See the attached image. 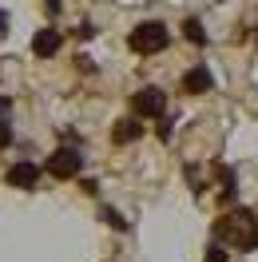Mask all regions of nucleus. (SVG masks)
I'll list each match as a JSON object with an SVG mask.
<instances>
[{
  "label": "nucleus",
  "instance_id": "1a4fd4ad",
  "mask_svg": "<svg viewBox=\"0 0 258 262\" xmlns=\"http://www.w3.org/2000/svg\"><path fill=\"white\" fill-rule=\"evenodd\" d=\"M99 219H103L107 227H115V230H131V223H127L119 211H115V207H103V211H99Z\"/></svg>",
  "mask_w": 258,
  "mask_h": 262
},
{
  "label": "nucleus",
  "instance_id": "9b49d317",
  "mask_svg": "<svg viewBox=\"0 0 258 262\" xmlns=\"http://www.w3.org/2000/svg\"><path fill=\"white\" fill-rule=\"evenodd\" d=\"M207 262H226V250H223V243H210V246H207Z\"/></svg>",
  "mask_w": 258,
  "mask_h": 262
},
{
  "label": "nucleus",
  "instance_id": "0eeeda50",
  "mask_svg": "<svg viewBox=\"0 0 258 262\" xmlns=\"http://www.w3.org/2000/svg\"><path fill=\"white\" fill-rule=\"evenodd\" d=\"M60 44H64V36L56 32V28H40V32L32 36V52L40 56V60L56 56V52H60Z\"/></svg>",
  "mask_w": 258,
  "mask_h": 262
},
{
  "label": "nucleus",
  "instance_id": "423d86ee",
  "mask_svg": "<svg viewBox=\"0 0 258 262\" xmlns=\"http://www.w3.org/2000/svg\"><path fill=\"white\" fill-rule=\"evenodd\" d=\"M210 88H214V76H210L207 64H195L191 72H183V92H187V96H203Z\"/></svg>",
  "mask_w": 258,
  "mask_h": 262
},
{
  "label": "nucleus",
  "instance_id": "ddd939ff",
  "mask_svg": "<svg viewBox=\"0 0 258 262\" xmlns=\"http://www.w3.org/2000/svg\"><path fill=\"white\" fill-rule=\"evenodd\" d=\"M76 36H80V40H92V36H96V24H80V28H76Z\"/></svg>",
  "mask_w": 258,
  "mask_h": 262
},
{
  "label": "nucleus",
  "instance_id": "f8f14e48",
  "mask_svg": "<svg viewBox=\"0 0 258 262\" xmlns=\"http://www.w3.org/2000/svg\"><path fill=\"white\" fill-rule=\"evenodd\" d=\"M8 143H12V123L0 119V147H8Z\"/></svg>",
  "mask_w": 258,
  "mask_h": 262
},
{
  "label": "nucleus",
  "instance_id": "4468645a",
  "mask_svg": "<svg viewBox=\"0 0 258 262\" xmlns=\"http://www.w3.org/2000/svg\"><path fill=\"white\" fill-rule=\"evenodd\" d=\"M159 139H171V119H163V115H159Z\"/></svg>",
  "mask_w": 258,
  "mask_h": 262
},
{
  "label": "nucleus",
  "instance_id": "9d476101",
  "mask_svg": "<svg viewBox=\"0 0 258 262\" xmlns=\"http://www.w3.org/2000/svg\"><path fill=\"white\" fill-rule=\"evenodd\" d=\"M183 36H187L191 44H207V28H203L199 20H187V24H183Z\"/></svg>",
  "mask_w": 258,
  "mask_h": 262
},
{
  "label": "nucleus",
  "instance_id": "dca6fc26",
  "mask_svg": "<svg viewBox=\"0 0 258 262\" xmlns=\"http://www.w3.org/2000/svg\"><path fill=\"white\" fill-rule=\"evenodd\" d=\"M8 36V12H0V40Z\"/></svg>",
  "mask_w": 258,
  "mask_h": 262
},
{
  "label": "nucleus",
  "instance_id": "f257e3e1",
  "mask_svg": "<svg viewBox=\"0 0 258 262\" xmlns=\"http://www.w3.org/2000/svg\"><path fill=\"white\" fill-rule=\"evenodd\" d=\"M214 234L226 238V243H234L239 250H258V219L250 211H234L226 219H219Z\"/></svg>",
  "mask_w": 258,
  "mask_h": 262
},
{
  "label": "nucleus",
  "instance_id": "2eb2a0df",
  "mask_svg": "<svg viewBox=\"0 0 258 262\" xmlns=\"http://www.w3.org/2000/svg\"><path fill=\"white\" fill-rule=\"evenodd\" d=\"M8 112H12V96H0V119H4Z\"/></svg>",
  "mask_w": 258,
  "mask_h": 262
},
{
  "label": "nucleus",
  "instance_id": "7ed1b4c3",
  "mask_svg": "<svg viewBox=\"0 0 258 262\" xmlns=\"http://www.w3.org/2000/svg\"><path fill=\"white\" fill-rule=\"evenodd\" d=\"M44 171H48L52 179H76L83 171V155H80V147H56L44 159Z\"/></svg>",
  "mask_w": 258,
  "mask_h": 262
},
{
  "label": "nucleus",
  "instance_id": "6e6552de",
  "mask_svg": "<svg viewBox=\"0 0 258 262\" xmlns=\"http://www.w3.org/2000/svg\"><path fill=\"white\" fill-rule=\"evenodd\" d=\"M139 135H143V123H139V119H119V123L112 127V139H115V143H135Z\"/></svg>",
  "mask_w": 258,
  "mask_h": 262
},
{
  "label": "nucleus",
  "instance_id": "39448f33",
  "mask_svg": "<svg viewBox=\"0 0 258 262\" xmlns=\"http://www.w3.org/2000/svg\"><path fill=\"white\" fill-rule=\"evenodd\" d=\"M4 183L8 187H16V191H36V183H40V167L36 163H12L8 167V175H4Z\"/></svg>",
  "mask_w": 258,
  "mask_h": 262
},
{
  "label": "nucleus",
  "instance_id": "f03ea898",
  "mask_svg": "<svg viewBox=\"0 0 258 262\" xmlns=\"http://www.w3.org/2000/svg\"><path fill=\"white\" fill-rule=\"evenodd\" d=\"M127 44H131V52H139V56H155V52H163L171 44V32H167V24H159V20H143V24L131 28Z\"/></svg>",
  "mask_w": 258,
  "mask_h": 262
},
{
  "label": "nucleus",
  "instance_id": "20e7f679",
  "mask_svg": "<svg viewBox=\"0 0 258 262\" xmlns=\"http://www.w3.org/2000/svg\"><path fill=\"white\" fill-rule=\"evenodd\" d=\"M131 107H135L139 119H159V115L167 112V92H159V88H139V92L131 96Z\"/></svg>",
  "mask_w": 258,
  "mask_h": 262
},
{
  "label": "nucleus",
  "instance_id": "f3484780",
  "mask_svg": "<svg viewBox=\"0 0 258 262\" xmlns=\"http://www.w3.org/2000/svg\"><path fill=\"white\" fill-rule=\"evenodd\" d=\"M44 4H48V12H52V16L60 12V0H44Z\"/></svg>",
  "mask_w": 258,
  "mask_h": 262
}]
</instances>
